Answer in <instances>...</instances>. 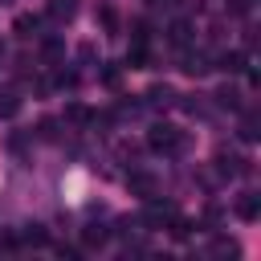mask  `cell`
Instances as JSON below:
<instances>
[{"instance_id": "obj_1", "label": "cell", "mask_w": 261, "mask_h": 261, "mask_svg": "<svg viewBox=\"0 0 261 261\" xmlns=\"http://www.w3.org/2000/svg\"><path fill=\"white\" fill-rule=\"evenodd\" d=\"M147 147H151V151H163V155H175V151L184 147V130L171 126V122H155V126L147 130Z\"/></svg>"}, {"instance_id": "obj_2", "label": "cell", "mask_w": 261, "mask_h": 261, "mask_svg": "<svg viewBox=\"0 0 261 261\" xmlns=\"http://www.w3.org/2000/svg\"><path fill=\"white\" fill-rule=\"evenodd\" d=\"M232 208H237V216H241L245 224H253V220L261 216V196H257V192H241Z\"/></svg>"}, {"instance_id": "obj_3", "label": "cell", "mask_w": 261, "mask_h": 261, "mask_svg": "<svg viewBox=\"0 0 261 261\" xmlns=\"http://www.w3.org/2000/svg\"><path fill=\"white\" fill-rule=\"evenodd\" d=\"M126 184H130V192H135V196H143V200H151V196H155V188H159L151 171H130V175H126Z\"/></svg>"}, {"instance_id": "obj_4", "label": "cell", "mask_w": 261, "mask_h": 261, "mask_svg": "<svg viewBox=\"0 0 261 261\" xmlns=\"http://www.w3.org/2000/svg\"><path fill=\"white\" fill-rule=\"evenodd\" d=\"M216 171L220 175H241L245 171V159L237 151H216Z\"/></svg>"}, {"instance_id": "obj_5", "label": "cell", "mask_w": 261, "mask_h": 261, "mask_svg": "<svg viewBox=\"0 0 261 261\" xmlns=\"http://www.w3.org/2000/svg\"><path fill=\"white\" fill-rule=\"evenodd\" d=\"M110 241V228H102V224H86L82 228V249H102Z\"/></svg>"}, {"instance_id": "obj_6", "label": "cell", "mask_w": 261, "mask_h": 261, "mask_svg": "<svg viewBox=\"0 0 261 261\" xmlns=\"http://www.w3.org/2000/svg\"><path fill=\"white\" fill-rule=\"evenodd\" d=\"M16 110H20V90L16 86H4L0 90V118H12Z\"/></svg>"}, {"instance_id": "obj_7", "label": "cell", "mask_w": 261, "mask_h": 261, "mask_svg": "<svg viewBox=\"0 0 261 261\" xmlns=\"http://www.w3.org/2000/svg\"><path fill=\"white\" fill-rule=\"evenodd\" d=\"M73 12H77V0H49V16H53L57 24L73 20Z\"/></svg>"}, {"instance_id": "obj_8", "label": "cell", "mask_w": 261, "mask_h": 261, "mask_svg": "<svg viewBox=\"0 0 261 261\" xmlns=\"http://www.w3.org/2000/svg\"><path fill=\"white\" fill-rule=\"evenodd\" d=\"M171 102H175V90H171V86H151V90H147V106L159 110V106H171Z\"/></svg>"}, {"instance_id": "obj_9", "label": "cell", "mask_w": 261, "mask_h": 261, "mask_svg": "<svg viewBox=\"0 0 261 261\" xmlns=\"http://www.w3.org/2000/svg\"><path fill=\"white\" fill-rule=\"evenodd\" d=\"M208 253H212V257H241V245H237L232 237H216V241L208 245Z\"/></svg>"}, {"instance_id": "obj_10", "label": "cell", "mask_w": 261, "mask_h": 261, "mask_svg": "<svg viewBox=\"0 0 261 261\" xmlns=\"http://www.w3.org/2000/svg\"><path fill=\"white\" fill-rule=\"evenodd\" d=\"M216 65H220L224 73H241V69H245V53H241V49H232V53H220V57H216Z\"/></svg>"}, {"instance_id": "obj_11", "label": "cell", "mask_w": 261, "mask_h": 261, "mask_svg": "<svg viewBox=\"0 0 261 261\" xmlns=\"http://www.w3.org/2000/svg\"><path fill=\"white\" fill-rule=\"evenodd\" d=\"M257 135H261V130H257V114H253V110H245V118H241V139H245V143H253Z\"/></svg>"}, {"instance_id": "obj_12", "label": "cell", "mask_w": 261, "mask_h": 261, "mask_svg": "<svg viewBox=\"0 0 261 261\" xmlns=\"http://www.w3.org/2000/svg\"><path fill=\"white\" fill-rule=\"evenodd\" d=\"M212 98H216V102H220V106H232V110H237V106H241V94H237V90H232V86H220V90H216V94H212Z\"/></svg>"}, {"instance_id": "obj_13", "label": "cell", "mask_w": 261, "mask_h": 261, "mask_svg": "<svg viewBox=\"0 0 261 261\" xmlns=\"http://www.w3.org/2000/svg\"><path fill=\"white\" fill-rule=\"evenodd\" d=\"M184 69H188V73H196V77H200V73H208V69H212V65H208V61H204V57H200V53H192V57H184Z\"/></svg>"}, {"instance_id": "obj_14", "label": "cell", "mask_w": 261, "mask_h": 261, "mask_svg": "<svg viewBox=\"0 0 261 261\" xmlns=\"http://www.w3.org/2000/svg\"><path fill=\"white\" fill-rule=\"evenodd\" d=\"M12 29H16L20 37H33V33H37V16H16V24H12Z\"/></svg>"}, {"instance_id": "obj_15", "label": "cell", "mask_w": 261, "mask_h": 261, "mask_svg": "<svg viewBox=\"0 0 261 261\" xmlns=\"http://www.w3.org/2000/svg\"><path fill=\"white\" fill-rule=\"evenodd\" d=\"M171 41H175V45H188V41H192V29H188L184 20H175V24H171Z\"/></svg>"}, {"instance_id": "obj_16", "label": "cell", "mask_w": 261, "mask_h": 261, "mask_svg": "<svg viewBox=\"0 0 261 261\" xmlns=\"http://www.w3.org/2000/svg\"><path fill=\"white\" fill-rule=\"evenodd\" d=\"M188 232H192V224H188L184 216H175V212H171V237H175V241H184Z\"/></svg>"}, {"instance_id": "obj_17", "label": "cell", "mask_w": 261, "mask_h": 261, "mask_svg": "<svg viewBox=\"0 0 261 261\" xmlns=\"http://www.w3.org/2000/svg\"><path fill=\"white\" fill-rule=\"evenodd\" d=\"M24 241H29V245H45V228H41V224H33V228L24 232Z\"/></svg>"}, {"instance_id": "obj_18", "label": "cell", "mask_w": 261, "mask_h": 261, "mask_svg": "<svg viewBox=\"0 0 261 261\" xmlns=\"http://www.w3.org/2000/svg\"><path fill=\"white\" fill-rule=\"evenodd\" d=\"M228 8H232V12H237V16H245V12H249V8H253V0H228Z\"/></svg>"}, {"instance_id": "obj_19", "label": "cell", "mask_w": 261, "mask_h": 261, "mask_svg": "<svg viewBox=\"0 0 261 261\" xmlns=\"http://www.w3.org/2000/svg\"><path fill=\"white\" fill-rule=\"evenodd\" d=\"M0 57H4V45H0Z\"/></svg>"}]
</instances>
